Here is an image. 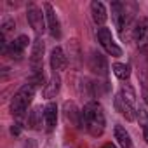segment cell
Wrapping results in <instances>:
<instances>
[{
  "label": "cell",
  "mask_w": 148,
  "mask_h": 148,
  "mask_svg": "<svg viewBox=\"0 0 148 148\" xmlns=\"http://www.w3.org/2000/svg\"><path fill=\"white\" fill-rule=\"evenodd\" d=\"M105 113H103V108L98 101H89L84 110H82V122H80V127H84L91 136L94 138H99L103 132H105Z\"/></svg>",
  "instance_id": "obj_1"
},
{
  "label": "cell",
  "mask_w": 148,
  "mask_h": 148,
  "mask_svg": "<svg viewBox=\"0 0 148 148\" xmlns=\"http://www.w3.org/2000/svg\"><path fill=\"white\" fill-rule=\"evenodd\" d=\"M115 110L125 117V120H136L138 119V105H136V92L129 84H124L115 96Z\"/></svg>",
  "instance_id": "obj_2"
},
{
  "label": "cell",
  "mask_w": 148,
  "mask_h": 148,
  "mask_svg": "<svg viewBox=\"0 0 148 148\" xmlns=\"http://www.w3.org/2000/svg\"><path fill=\"white\" fill-rule=\"evenodd\" d=\"M35 91H37V89L28 82V84H25V86L14 94V98H12V101H11V113H12L18 120H21V119L25 117V113H26L30 103H32L33 98H35Z\"/></svg>",
  "instance_id": "obj_3"
},
{
  "label": "cell",
  "mask_w": 148,
  "mask_h": 148,
  "mask_svg": "<svg viewBox=\"0 0 148 148\" xmlns=\"http://www.w3.org/2000/svg\"><path fill=\"white\" fill-rule=\"evenodd\" d=\"M26 18H28V23L30 26L33 28V32L40 37L45 28H47V21H45V12H42L40 7H37L35 4H30L26 7Z\"/></svg>",
  "instance_id": "obj_4"
},
{
  "label": "cell",
  "mask_w": 148,
  "mask_h": 148,
  "mask_svg": "<svg viewBox=\"0 0 148 148\" xmlns=\"http://www.w3.org/2000/svg\"><path fill=\"white\" fill-rule=\"evenodd\" d=\"M98 42H99V45H101L110 56H113V58H120V56H122V49L115 44V40H113V37H112V32H110L108 28H105V26L98 28Z\"/></svg>",
  "instance_id": "obj_5"
},
{
  "label": "cell",
  "mask_w": 148,
  "mask_h": 148,
  "mask_svg": "<svg viewBox=\"0 0 148 148\" xmlns=\"http://www.w3.org/2000/svg\"><path fill=\"white\" fill-rule=\"evenodd\" d=\"M136 71H138V80L141 84V92H143V99L148 105V58L145 56V52L141 51V54L136 58Z\"/></svg>",
  "instance_id": "obj_6"
},
{
  "label": "cell",
  "mask_w": 148,
  "mask_h": 148,
  "mask_svg": "<svg viewBox=\"0 0 148 148\" xmlns=\"http://www.w3.org/2000/svg\"><path fill=\"white\" fill-rule=\"evenodd\" d=\"M87 64H89V70L98 77H105L108 73V63H106V58L98 52V51H91L89 54V59H87Z\"/></svg>",
  "instance_id": "obj_7"
},
{
  "label": "cell",
  "mask_w": 148,
  "mask_h": 148,
  "mask_svg": "<svg viewBox=\"0 0 148 148\" xmlns=\"http://www.w3.org/2000/svg\"><path fill=\"white\" fill-rule=\"evenodd\" d=\"M44 51H45V44L40 37H37L33 40L32 45V56H30V64H32V73H38L42 71V59H44Z\"/></svg>",
  "instance_id": "obj_8"
},
{
  "label": "cell",
  "mask_w": 148,
  "mask_h": 148,
  "mask_svg": "<svg viewBox=\"0 0 148 148\" xmlns=\"http://www.w3.org/2000/svg\"><path fill=\"white\" fill-rule=\"evenodd\" d=\"M44 12H45V21H47V30L51 33L52 38H61V25H59V19H58V14L54 11V7L45 2L44 4Z\"/></svg>",
  "instance_id": "obj_9"
},
{
  "label": "cell",
  "mask_w": 148,
  "mask_h": 148,
  "mask_svg": "<svg viewBox=\"0 0 148 148\" xmlns=\"http://www.w3.org/2000/svg\"><path fill=\"white\" fill-rule=\"evenodd\" d=\"M132 38L134 42L139 45L141 51H145L148 47V19H141L134 25L132 30Z\"/></svg>",
  "instance_id": "obj_10"
},
{
  "label": "cell",
  "mask_w": 148,
  "mask_h": 148,
  "mask_svg": "<svg viewBox=\"0 0 148 148\" xmlns=\"http://www.w3.org/2000/svg\"><path fill=\"white\" fill-rule=\"evenodd\" d=\"M28 44H30V38H28L26 35H19L18 38H14V40L9 44L7 56H11L12 59L19 61V59L23 58V52H25V49L28 47Z\"/></svg>",
  "instance_id": "obj_11"
},
{
  "label": "cell",
  "mask_w": 148,
  "mask_h": 148,
  "mask_svg": "<svg viewBox=\"0 0 148 148\" xmlns=\"http://www.w3.org/2000/svg\"><path fill=\"white\" fill-rule=\"evenodd\" d=\"M63 115H64V120L70 122L71 125L75 127H80V122H82V112L77 108V105L73 101H66L63 105Z\"/></svg>",
  "instance_id": "obj_12"
},
{
  "label": "cell",
  "mask_w": 148,
  "mask_h": 148,
  "mask_svg": "<svg viewBox=\"0 0 148 148\" xmlns=\"http://www.w3.org/2000/svg\"><path fill=\"white\" fill-rule=\"evenodd\" d=\"M66 66H68V56L61 47H54L51 51V68L54 70V73H58L66 70Z\"/></svg>",
  "instance_id": "obj_13"
},
{
  "label": "cell",
  "mask_w": 148,
  "mask_h": 148,
  "mask_svg": "<svg viewBox=\"0 0 148 148\" xmlns=\"http://www.w3.org/2000/svg\"><path fill=\"white\" fill-rule=\"evenodd\" d=\"M56 122H58V106L56 103H47L44 106V125L47 132H52L56 129Z\"/></svg>",
  "instance_id": "obj_14"
},
{
  "label": "cell",
  "mask_w": 148,
  "mask_h": 148,
  "mask_svg": "<svg viewBox=\"0 0 148 148\" xmlns=\"http://www.w3.org/2000/svg\"><path fill=\"white\" fill-rule=\"evenodd\" d=\"M42 122H44V108L42 106H33L28 112L26 117V125L33 131H40L42 129Z\"/></svg>",
  "instance_id": "obj_15"
},
{
  "label": "cell",
  "mask_w": 148,
  "mask_h": 148,
  "mask_svg": "<svg viewBox=\"0 0 148 148\" xmlns=\"http://www.w3.org/2000/svg\"><path fill=\"white\" fill-rule=\"evenodd\" d=\"M91 16H92V21L96 23V26H105L106 19H108V12H106V7L98 2V0H94V2L91 4Z\"/></svg>",
  "instance_id": "obj_16"
},
{
  "label": "cell",
  "mask_w": 148,
  "mask_h": 148,
  "mask_svg": "<svg viewBox=\"0 0 148 148\" xmlns=\"http://www.w3.org/2000/svg\"><path fill=\"white\" fill-rule=\"evenodd\" d=\"M59 89H61V79H59L58 73H52V77L49 79V82H47L45 87L42 89V94H44L45 99H52V98L58 96Z\"/></svg>",
  "instance_id": "obj_17"
},
{
  "label": "cell",
  "mask_w": 148,
  "mask_h": 148,
  "mask_svg": "<svg viewBox=\"0 0 148 148\" xmlns=\"http://www.w3.org/2000/svg\"><path fill=\"white\" fill-rule=\"evenodd\" d=\"M113 134H115L117 143H119L122 148H132V139H131V136H129V132L125 131V127H124V125L117 124V125H115V129H113Z\"/></svg>",
  "instance_id": "obj_18"
},
{
  "label": "cell",
  "mask_w": 148,
  "mask_h": 148,
  "mask_svg": "<svg viewBox=\"0 0 148 148\" xmlns=\"http://www.w3.org/2000/svg\"><path fill=\"white\" fill-rule=\"evenodd\" d=\"M112 70H113V73H115V77L120 79V80H127V79L131 77V68H129V64H125V63H115V64L112 66Z\"/></svg>",
  "instance_id": "obj_19"
},
{
  "label": "cell",
  "mask_w": 148,
  "mask_h": 148,
  "mask_svg": "<svg viewBox=\"0 0 148 148\" xmlns=\"http://www.w3.org/2000/svg\"><path fill=\"white\" fill-rule=\"evenodd\" d=\"M30 84L35 87V89H38V87H45V77H44V73L42 71H38V73H32V79H30Z\"/></svg>",
  "instance_id": "obj_20"
},
{
  "label": "cell",
  "mask_w": 148,
  "mask_h": 148,
  "mask_svg": "<svg viewBox=\"0 0 148 148\" xmlns=\"http://www.w3.org/2000/svg\"><path fill=\"white\" fill-rule=\"evenodd\" d=\"M138 122L143 129L148 127V112L145 108H138Z\"/></svg>",
  "instance_id": "obj_21"
},
{
  "label": "cell",
  "mask_w": 148,
  "mask_h": 148,
  "mask_svg": "<svg viewBox=\"0 0 148 148\" xmlns=\"http://www.w3.org/2000/svg\"><path fill=\"white\" fill-rule=\"evenodd\" d=\"M14 26H16L14 19H5V21H4V25H2V35L5 37L9 32H12V30H14Z\"/></svg>",
  "instance_id": "obj_22"
},
{
  "label": "cell",
  "mask_w": 148,
  "mask_h": 148,
  "mask_svg": "<svg viewBox=\"0 0 148 148\" xmlns=\"http://www.w3.org/2000/svg\"><path fill=\"white\" fill-rule=\"evenodd\" d=\"M19 132H21V122H16V124H12V127H11V134L18 136Z\"/></svg>",
  "instance_id": "obj_23"
},
{
  "label": "cell",
  "mask_w": 148,
  "mask_h": 148,
  "mask_svg": "<svg viewBox=\"0 0 148 148\" xmlns=\"http://www.w3.org/2000/svg\"><path fill=\"white\" fill-rule=\"evenodd\" d=\"M143 138H145V141L148 143V127H146V129H143Z\"/></svg>",
  "instance_id": "obj_24"
},
{
  "label": "cell",
  "mask_w": 148,
  "mask_h": 148,
  "mask_svg": "<svg viewBox=\"0 0 148 148\" xmlns=\"http://www.w3.org/2000/svg\"><path fill=\"white\" fill-rule=\"evenodd\" d=\"M103 148H117V146H115V145H113V143H106V145H105V146H103Z\"/></svg>",
  "instance_id": "obj_25"
}]
</instances>
